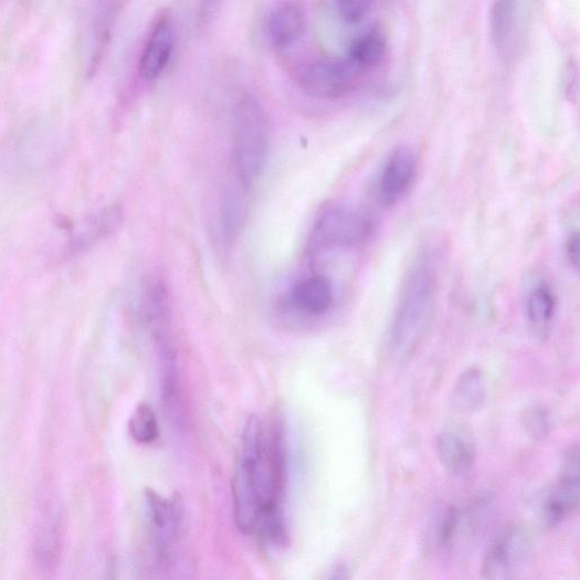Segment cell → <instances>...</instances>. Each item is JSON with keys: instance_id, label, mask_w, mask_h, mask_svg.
<instances>
[{"instance_id": "cell-1", "label": "cell", "mask_w": 580, "mask_h": 580, "mask_svg": "<svg viewBox=\"0 0 580 580\" xmlns=\"http://www.w3.org/2000/svg\"><path fill=\"white\" fill-rule=\"evenodd\" d=\"M287 484L285 430L280 418L264 423L256 416L245 423L233 478L236 526L243 534L259 528L276 546L288 542L284 515Z\"/></svg>"}, {"instance_id": "cell-2", "label": "cell", "mask_w": 580, "mask_h": 580, "mask_svg": "<svg viewBox=\"0 0 580 580\" xmlns=\"http://www.w3.org/2000/svg\"><path fill=\"white\" fill-rule=\"evenodd\" d=\"M436 277L428 253L412 265L394 312L389 335V350L397 363H405L422 344L433 321Z\"/></svg>"}, {"instance_id": "cell-3", "label": "cell", "mask_w": 580, "mask_h": 580, "mask_svg": "<svg viewBox=\"0 0 580 580\" xmlns=\"http://www.w3.org/2000/svg\"><path fill=\"white\" fill-rule=\"evenodd\" d=\"M149 526L166 580H194L196 562L181 498L146 493Z\"/></svg>"}, {"instance_id": "cell-4", "label": "cell", "mask_w": 580, "mask_h": 580, "mask_svg": "<svg viewBox=\"0 0 580 580\" xmlns=\"http://www.w3.org/2000/svg\"><path fill=\"white\" fill-rule=\"evenodd\" d=\"M270 141V124L264 109L254 97H243L234 112L233 152L236 175L244 190L251 189L263 172Z\"/></svg>"}, {"instance_id": "cell-5", "label": "cell", "mask_w": 580, "mask_h": 580, "mask_svg": "<svg viewBox=\"0 0 580 580\" xmlns=\"http://www.w3.org/2000/svg\"><path fill=\"white\" fill-rule=\"evenodd\" d=\"M373 224L361 213L344 207L327 209L317 220L309 241L312 255L334 250L362 246L371 236Z\"/></svg>"}, {"instance_id": "cell-6", "label": "cell", "mask_w": 580, "mask_h": 580, "mask_svg": "<svg viewBox=\"0 0 580 580\" xmlns=\"http://www.w3.org/2000/svg\"><path fill=\"white\" fill-rule=\"evenodd\" d=\"M527 532L517 526L503 529L489 544L482 563L484 580H515L529 553Z\"/></svg>"}, {"instance_id": "cell-7", "label": "cell", "mask_w": 580, "mask_h": 580, "mask_svg": "<svg viewBox=\"0 0 580 580\" xmlns=\"http://www.w3.org/2000/svg\"><path fill=\"white\" fill-rule=\"evenodd\" d=\"M361 74L347 59H325L306 66L299 82L310 97L337 99L354 91Z\"/></svg>"}, {"instance_id": "cell-8", "label": "cell", "mask_w": 580, "mask_h": 580, "mask_svg": "<svg viewBox=\"0 0 580 580\" xmlns=\"http://www.w3.org/2000/svg\"><path fill=\"white\" fill-rule=\"evenodd\" d=\"M579 498V452L574 445L563 458L557 484L545 498L541 508L544 521L551 527L560 525L578 509Z\"/></svg>"}, {"instance_id": "cell-9", "label": "cell", "mask_w": 580, "mask_h": 580, "mask_svg": "<svg viewBox=\"0 0 580 580\" xmlns=\"http://www.w3.org/2000/svg\"><path fill=\"white\" fill-rule=\"evenodd\" d=\"M416 156L410 147H399L386 161L378 187L379 201L383 207H392L403 197L416 173Z\"/></svg>"}, {"instance_id": "cell-10", "label": "cell", "mask_w": 580, "mask_h": 580, "mask_svg": "<svg viewBox=\"0 0 580 580\" xmlns=\"http://www.w3.org/2000/svg\"><path fill=\"white\" fill-rule=\"evenodd\" d=\"M64 530L62 517L50 510L36 526L33 540V561L44 577H51L59 569L63 551Z\"/></svg>"}, {"instance_id": "cell-11", "label": "cell", "mask_w": 580, "mask_h": 580, "mask_svg": "<svg viewBox=\"0 0 580 580\" xmlns=\"http://www.w3.org/2000/svg\"><path fill=\"white\" fill-rule=\"evenodd\" d=\"M122 209L108 205L83 218L71 231L66 250L70 254L81 253L112 234L120 224Z\"/></svg>"}, {"instance_id": "cell-12", "label": "cell", "mask_w": 580, "mask_h": 580, "mask_svg": "<svg viewBox=\"0 0 580 580\" xmlns=\"http://www.w3.org/2000/svg\"><path fill=\"white\" fill-rule=\"evenodd\" d=\"M173 29L170 20L160 18L154 25L140 60V74L147 81L158 78L168 66L173 52Z\"/></svg>"}, {"instance_id": "cell-13", "label": "cell", "mask_w": 580, "mask_h": 580, "mask_svg": "<svg viewBox=\"0 0 580 580\" xmlns=\"http://www.w3.org/2000/svg\"><path fill=\"white\" fill-rule=\"evenodd\" d=\"M435 452L443 468L454 475L470 472L476 460V451L471 439L453 429L439 433Z\"/></svg>"}, {"instance_id": "cell-14", "label": "cell", "mask_w": 580, "mask_h": 580, "mask_svg": "<svg viewBox=\"0 0 580 580\" xmlns=\"http://www.w3.org/2000/svg\"><path fill=\"white\" fill-rule=\"evenodd\" d=\"M306 14L299 3L278 4L267 19V36L277 50H287L304 34Z\"/></svg>"}, {"instance_id": "cell-15", "label": "cell", "mask_w": 580, "mask_h": 580, "mask_svg": "<svg viewBox=\"0 0 580 580\" xmlns=\"http://www.w3.org/2000/svg\"><path fill=\"white\" fill-rule=\"evenodd\" d=\"M521 3L497 2L489 11L491 38L499 55L509 56L515 48L520 32Z\"/></svg>"}, {"instance_id": "cell-16", "label": "cell", "mask_w": 580, "mask_h": 580, "mask_svg": "<svg viewBox=\"0 0 580 580\" xmlns=\"http://www.w3.org/2000/svg\"><path fill=\"white\" fill-rule=\"evenodd\" d=\"M334 302V287L323 275L306 278L292 292L294 306L309 316H323Z\"/></svg>"}, {"instance_id": "cell-17", "label": "cell", "mask_w": 580, "mask_h": 580, "mask_svg": "<svg viewBox=\"0 0 580 580\" xmlns=\"http://www.w3.org/2000/svg\"><path fill=\"white\" fill-rule=\"evenodd\" d=\"M486 382L482 370L471 367L456 380L451 393V408L458 414L478 411L485 401Z\"/></svg>"}, {"instance_id": "cell-18", "label": "cell", "mask_w": 580, "mask_h": 580, "mask_svg": "<svg viewBox=\"0 0 580 580\" xmlns=\"http://www.w3.org/2000/svg\"><path fill=\"white\" fill-rule=\"evenodd\" d=\"M387 48L386 36L378 30H369L350 41L346 59L363 73L383 61Z\"/></svg>"}, {"instance_id": "cell-19", "label": "cell", "mask_w": 580, "mask_h": 580, "mask_svg": "<svg viewBox=\"0 0 580 580\" xmlns=\"http://www.w3.org/2000/svg\"><path fill=\"white\" fill-rule=\"evenodd\" d=\"M460 524V514L455 507L441 509L432 524L428 534V546L434 552L449 550L456 537Z\"/></svg>"}, {"instance_id": "cell-20", "label": "cell", "mask_w": 580, "mask_h": 580, "mask_svg": "<svg viewBox=\"0 0 580 580\" xmlns=\"http://www.w3.org/2000/svg\"><path fill=\"white\" fill-rule=\"evenodd\" d=\"M557 312V297L546 285L535 287L526 300V314L531 325L545 327L549 325Z\"/></svg>"}, {"instance_id": "cell-21", "label": "cell", "mask_w": 580, "mask_h": 580, "mask_svg": "<svg viewBox=\"0 0 580 580\" xmlns=\"http://www.w3.org/2000/svg\"><path fill=\"white\" fill-rule=\"evenodd\" d=\"M128 431L134 440L143 444L152 443L158 439L159 425L151 407L144 403L134 411L128 422Z\"/></svg>"}, {"instance_id": "cell-22", "label": "cell", "mask_w": 580, "mask_h": 580, "mask_svg": "<svg viewBox=\"0 0 580 580\" xmlns=\"http://www.w3.org/2000/svg\"><path fill=\"white\" fill-rule=\"evenodd\" d=\"M525 429L535 440H544L551 430V420L546 409L541 407L529 409L524 419Z\"/></svg>"}, {"instance_id": "cell-23", "label": "cell", "mask_w": 580, "mask_h": 580, "mask_svg": "<svg viewBox=\"0 0 580 580\" xmlns=\"http://www.w3.org/2000/svg\"><path fill=\"white\" fill-rule=\"evenodd\" d=\"M337 17L347 24H359L369 15L372 3L341 0L333 4Z\"/></svg>"}, {"instance_id": "cell-24", "label": "cell", "mask_w": 580, "mask_h": 580, "mask_svg": "<svg viewBox=\"0 0 580 580\" xmlns=\"http://www.w3.org/2000/svg\"><path fill=\"white\" fill-rule=\"evenodd\" d=\"M579 250H580V240L579 233L573 232L569 235L566 243V253L567 257L572 266L578 267L579 263Z\"/></svg>"}, {"instance_id": "cell-25", "label": "cell", "mask_w": 580, "mask_h": 580, "mask_svg": "<svg viewBox=\"0 0 580 580\" xmlns=\"http://www.w3.org/2000/svg\"><path fill=\"white\" fill-rule=\"evenodd\" d=\"M566 81V84L568 85V87L566 88V93L569 94L570 98L572 99V94L576 93L577 85V74L572 66L568 68Z\"/></svg>"}, {"instance_id": "cell-26", "label": "cell", "mask_w": 580, "mask_h": 580, "mask_svg": "<svg viewBox=\"0 0 580 580\" xmlns=\"http://www.w3.org/2000/svg\"><path fill=\"white\" fill-rule=\"evenodd\" d=\"M328 580H349L347 567L344 565H338L335 567Z\"/></svg>"}]
</instances>
